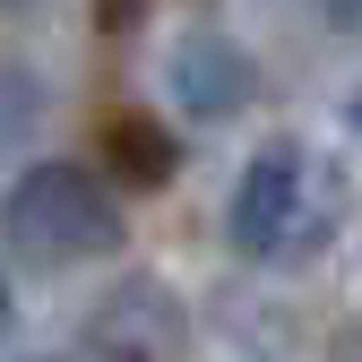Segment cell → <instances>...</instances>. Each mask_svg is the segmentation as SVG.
Segmentation results:
<instances>
[{
  "mask_svg": "<svg viewBox=\"0 0 362 362\" xmlns=\"http://www.w3.org/2000/svg\"><path fill=\"white\" fill-rule=\"evenodd\" d=\"M320 224H328V207H320L310 147H302V139H267V147L242 164V190H233V207H224L233 250H242V259H276V250H302Z\"/></svg>",
  "mask_w": 362,
  "mask_h": 362,
  "instance_id": "2",
  "label": "cell"
},
{
  "mask_svg": "<svg viewBox=\"0 0 362 362\" xmlns=\"http://www.w3.org/2000/svg\"><path fill=\"white\" fill-rule=\"evenodd\" d=\"M164 95L190 112V121H233L250 95H259V69L233 35H216V26H190L164 52Z\"/></svg>",
  "mask_w": 362,
  "mask_h": 362,
  "instance_id": "3",
  "label": "cell"
},
{
  "mask_svg": "<svg viewBox=\"0 0 362 362\" xmlns=\"http://www.w3.org/2000/svg\"><path fill=\"white\" fill-rule=\"evenodd\" d=\"M354 129H362V86H354Z\"/></svg>",
  "mask_w": 362,
  "mask_h": 362,
  "instance_id": "5",
  "label": "cell"
},
{
  "mask_svg": "<svg viewBox=\"0 0 362 362\" xmlns=\"http://www.w3.org/2000/svg\"><path fill=\"white\" fill-rule=\"evenodd\" d=\"M9 250L18 267H86L121 250V207L86 164H26L9 181Z\"/></svg>",
  "mask_w": 362,
  "mask_h": 362,
  "instance_id": "1",
  "label": "cell"
},
{
  "mask_svg": "<svg viewBox=\"0 0 362 362\" xmlns=\"http://www.w3.org/2000/svg\"><path fill=\"white\" fill-rule=\"evenodd\" d=\"M320 18L328 26H362V0H320Z\"/></svg>",
  "mask_w": 362,
  "mask_h": 362,
  "instance_id": "4",
  "label": "cell"
}]
</instances>
